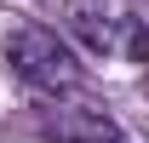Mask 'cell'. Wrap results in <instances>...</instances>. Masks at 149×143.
<instances>
[{"label": "cell", "instance_id": "6da1fadb", "mask_svg": "<svg viewBox=\"0 0 149 143\" xmlns=\"http://www.w3.org/2000/svg\"><path fill=\"white\" fill-rule=\"evenodd\" d=\"M6 63H12L17 80H29V86H40V92H74L80 86L74 52L52 29H40V23H17V29L6 35Z\"/></svg>", "mask_w": 149, "mask_h": 143}, {"label": "cell", "instance_id": "7a4b0ae2", "mask_svg": "<svg viewBox=\"0 0 149 143\" xmlns=\"http://www.w3.org/2000/svg\"><path fill=\"white\" fill-rule=\"evenodd\" d=\"M52 132H57L63 143H126L120 126H115L103 109H69V115H57Z\"/></svg>", "mask_w": 149, "mask_h": 143}, {"label": "cell", "instance_id": "3957f363", "mask_svg": "<svg viewBox=\"0 0 149 143\" xmlns=\"http://www.w3.org/2000/svg\"><path fill=\"white\" fill-rule=\"evenodd\" d=\"M69 29L86 40L92 52H103V46H109V23H97V12L86 6V0H74V6H69Z\"/></svg>", "mask_w": 149, "mask_h": 143}]
</instances>
